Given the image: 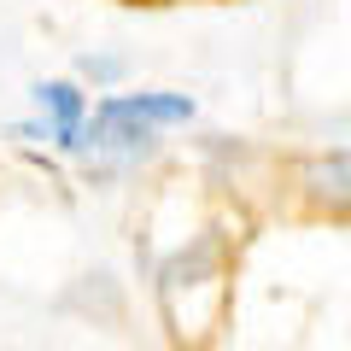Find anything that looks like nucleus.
I'll return each mask as SVG.
<instances>
[{
    "mask_svg": "<svg viewBox=\"0 0 351 351\" xmlns=\"http://www.w3.org/2000/svg\"><path fill=\"white\" fill-rule=\"evenodd\" d=\"M193 117V100L188 94H106L94 106V135H82V147L94 141V152L106 158H141L152 152V135L164 123H188Z\"/></svg>",
    "mask_w": 351,
    "mask_h": 351,
    "instance_id": "nucleus-1",
    "label": "nucleus"
},
{
    "mask_svg": "<svg viewBox=\"0 0 351 351\" xmlns=\"http://www.w3.org/2000/svg\"><path fill=\"white\" fill-rule=\"evenodd\" d=\"M29 94H36L41 123H29L24 135H47L59 152H82V117H88V106H82V94H76V82H36Z\"/></svg>",
    "mask_w": 351,
    "mask_h": 351,
    "instance_id": "nucleus-2",
    "label": "nucleus"
},
{
    "mask_svg": "<svg viewBox=\"0 0 351 351\" xmlns=\"http://www.w3.org/2000/svg\"><path fill=\"white\" fill-rule=\"evenodd\" d=\"M304 188L316 193V199L339 205V211H351V147L328 152V158H316L311 170H304Z\"/></svg>",
    "mask_w": 351,
    "mask_h": 351,
    "instance_id": "nucleus-3",
    "label": "nucleus"
},
{
    "mask_svg": "<svg viewBox=\"0 0 351 351\" xmlns=\"http://www.w3.org/2000/svg\"><path fill=\"white\" fill-rule=\"evenodd\" d=\"M82 71H88V76H100V82H112L123 64H117V59H82Z\"/></svg>",
    "mask_w": 351,
    "mask_h": 351,
    "instance_id": "nucleus-4",
    "label": "nucleus"
}]
</instances>
